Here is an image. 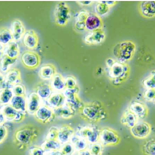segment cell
<instances>
[{
	"label": "cell",
	"mask_w": 155,
	"mask_h": 155,
	"mask_svg": "<svg viewBox=\"0 0 155 155\" xmlns=\"http://www.w3.org/2000/svg\"><path fill=\"white\" fill-rule=\"evenodd\" d=\"M120 141V137L115 130L108 127H104L101 129L99 143L104 147L117 145Z\"/></svg>",
	"instance_id": "obj_8"
},
{
	"label": "cell",
	"mask_w": 155,
	"mask_h": 155,
	"mask_svg": "<svg viewBox=\"0 0 155 155\" xmlns=\"http://www.w3.org/2000/svg\"><path fill=\"white\" fill-rule=\"evenodd\" d=\"M12 40L11 30L5 28L0 29V43L5 46L13 41Z\"/></svg>",
	"instance_id": "obj_34"
},
{
	"label": "cell",
	"mask_w": 155,
	"mask_h": 155,
	"mask_svg": "<svg viewBox=\"0 0 155 155\" xmlns=\"http://www.w3.org/2000/svg\"><path fill=\"white\" fill-rule=\"evenodd\" d=\"M20 54V49L17 42L12 41L5 45L4 50V54L11 59H17Z\"/></svg>",
	"instance_id": "obj_25"
},
{
	"label": "cell",
	"mask_w": 155,
	"mask_h": 155,
	"mask_svg": "<svg viewBox=\"0 0 155 155\" xmlns=\"http://www.w3.org/2000/svg\"><path fill=\"white\" fill-rule=\"evenodd\" d=\"M5 87L12 88L16 84H19L21 81V73L16 69L8 71L5 77Z\"/></svg>",
	"instance_id": "obj_21"
},
{
	"label": "cell",
	"mask_w": 155,
	"mask_h": 155,
	"mask_svg": "<svg viewBox=\"0 0 155 155\" xmlns=\"http://www.w3.org/2000/svg\"><path fill=\"white\" fill-rule=\"evenodd\" d=\"M110 8L106 3V1H98L95 8L96 14L100 16L105 15L109 12Z\"/></svg>",
	"instance_id": "obj_36"
},
{
	"label": "cell",
	"mask_w": 155,
	"mask_h": 155,
	"mask_svg": "<svg viewBox=\"0 0 155 155\" xmlns=\"http://www.w3.org/2000/svg\"><path fill=\"white\" fill-rule=\"evenodd\" d=\"M39 131L32 126H27L16 131L15 142L20 149L30 146L37 139Z\"/></svg>",
	"instance_id": "obj_2"
},
{
	"label": "cell",
	"mask_w": 155,
	"mask_h": 155,
	"mask_svg": "<svg viewBox=\"0 0 155 155\" xmlns=\"http://www.w3.org/2000/svg\"><path fill=\"white\" fill-rule=\"evenodd\" d=\"M1 59L0 68L1 71L3 72H7L10 66L15 64L17 60V59H11L5 54L3 55Z\"/></svg>",
	"instance_id": "obj_35"
},
{
	"label": "cell",
	"mask_w": 155,
	"mask_h": 155,
	"mask_svg": "<svg viewBox=\"0 0 155 155\" xmlns=\"http://www.w3.org/2000/svg\"><path fill=\"white\" fill-rule=\"evenodd\" d=\"M11 31L13 41H20L25 33V28L21 21L15 19L13 21L11 25Z\"/></svg>",
	"instance_id": "obj_18"
},
{
	"label": "cell",
	"mask_w": 155,
	"mask_h": 155,
	"mask_svg": "<svg viewBox=\"0 0 155 155\" xmlns=\"http://www.w3.org/2000/svg\"><path fill=\"white\" fill-rule=\"evenodd\" d=\"M127 67L118 62H115L111 68L108 69V76L114 85L121 84L125 79Z\"/></svg>",
	"instance_id": "obj_7"
},
{
	"label": "cell",
	"mask_w": 155,
	"mask_h": 155,
	"mask_svg": "<svg viewBox=\"0 0 155 155\" xmlns=\"http://www.w3.org/2000/svg\"><path fill=\"white\" fill-rule=\"evenodd\" d=\"M76 155H92L88 149L78 152Z\"/></svg>",
	"instance_id": "obj_51"
},
{
	"label": "cell",
	"mask_w": 155,
	"mask_h": 155,
	"mask_svg": "<svg viewBox=\"0 0 155 155\" xmlns=\"http://www.w3.org/2000/svg\"><path fill=\"white\" fill-rule=\"evenodd\" d=\"M93 1H78L77 2L82 5H89L93 4Z\"/></svg>",
	"instance_id": "obj_48"
},
{
	"label": "cell",
	"mask_w": 155,
	"mask_h": 155,
	"mask_svg": "<svg viewBox=\"0 0 155 155\" xmlns=\"http://www.w3.org/2000/svg\"><path fill=\"white\" fill-rule=\"evenodd\" d=\"M51 85L53 91L63 92L66 89L65 79L61 74L57 73L52 78Z\"/></svg>",
	"instance_id": "obj_23"
},
{
	"label": "cell",
	"mask_w": 155,
	"mask_h": 155,
	"mask_svg": "<svg viewBox=\"0 0 155 155\" xmlns=\"http://www.w3.org/2000/svg\"><path fill=\"white\" fill-rule=\"evenodd\" d=\"M5 79L3 75L0 72V86L3 87V88L5 87Z\"/></svg>",
	"instance_id": "obj_50"
},
{
	"label": "cell",
	"mask_w": 155,
	"mask_h": 155,
	"mask_svg": "<svg viewBox=\"0 0 155 155\" xmlns=\"http://www.w3.org/2000/svg\"><path fill=\"white\" fill-rule=\"evenodd\" d=\"M46 105L53 109L63 106L65 104V97L63 92H53L46 100Z\"/></svg>",
	"instance_id": "obj_17"
},
{
	"label": "cell",
	"mask_w": 155,
	"mask_h": 155,
	"mask_svg": "<svg viewBox=\"0 0 155 155\" xmlns=\"http://www.w3.org/2000/svg\"><path fill=\"white\" fill-rule=\"evenodd\" d=\"M89 13L86 10L78 12L75 15V28L79 31L86 30L85 22Z\"/></svg>",
	"instance_id": "obj_27"
},
{
	"label": "cell",
	"mask_w": 155,
	"mask_h": 155,
	"mask_svg": "<svg viewBox=\"0 0 155 155\" xmlns=\"http://www.w3.org/2000/svg\"><path fill=\"white\" fill-rule=\"evenodd\" d=\"M86 30L90 31L102 30L103 21L101 16L97 14H89L85 22Z\"/></svg>",
	"instance_id": "obj_16"
},
{
	"label": "cell",
	"mask_w": 155,
	"mask_h": 155,
	"mask_svg": "<svg viewBox=\"0 0 155 155\" xmlns=\"http://www.w3.org/2000/svg\"><path fill=\"white\" fill-rule=\"evenodd\" d=\"M105 39V34L102 29L90 31L84 36L83 41L87 45H96L102 43Z\"/></svg>",
	"instance_id": "obj_12"
},
{
	"label": "cell",
	"mask_w": 155,
	"mask_h": 155,
	"mask_svg": "<svg viewBox=\"0 0 155 155\" xmlns=\"http://www.w3.org/2000/svg\"><path fill=\"white\" fill-rule=\"evenodd\" d=\"M34 116L38 122L43 124L51 123L56 117L53 109L46 104H42Z\"/></svg>",
	"instance_id": "obj_9"
},
{
	"label": "cell",
	"mask_w": 155,
	"mask_h": 155,
	"mask_svg": "<svg viewBox=\"0 0 155 155\" xmlns=\"http://www.w3.org/2000/svg\"><path fill=\"white\" fill-rule=\"evenodd\" d=\"M62 145L57 140H46L43 143L41 147L45 153L60 150Z\"/></svg>",
	"instance_id": "obj_31"
},
{
	"label": "cell",
	"mask_w": 155,
	"mask_h": 155,
	"mask_svg": "<svg viewBox=\"0 0 155 155\" xmlns=\"http://www.w3.org/2000/svg\"><path fill=\"white\" fill-rule=\"evenodd\" d=\"M9 104L24 114L27 112V99L23 96L14 95Z\"/></svg>",
	"instance_id": "obj_20"
},
{
	"label": "cell",
	"mask_w": 155,
	"mask_h": 155,
	"mask_svg": "<svg viewBox=\"0 0 155 155\" xmlns=\"http://www.w3.org/2000/svg\"><path fill=\"white\" fill-rule=\"evenodd\" d=\"M7 135V129L3 125H0V144L2 143L6 138Z\"/></svg>",
	"instance_id": "obj_46"
},
{
	"label": "cell",
	"mask_w": 155,
	"mask_h": 155,
	"mask_svg": "<svg viewBox=\"0 0 155 155\" xmlns=\"http://www.w3.org/2000/svg\"><path fill=\"white\" fill-rule=\"evenodd\" d=\"M75 134V130L71 126L64 125L59 128L57 140L62 145L64 144L71 142L72 137Z\"/></svg>",
	"instance_id": "obj_13"
},
{
	"label": "cell",
	"mask_w": 155,
	"mask_h": 155,
	"mask_svg": "<svg viewBox=\"0 0 155 155\" xmlns=\"http://www.w3.org/2000/svg\"><path fill=\"white\" fill-rule=\"evenodd\" d=\"M35 93L42 100H47L53 93V90L51 84L46 83H41L37 85Z\"/></svg>",
	"instance_id": "obj_24"
},
{
	"label": "cell",
	"mask_w": 155,
	"mask_h": 155,
	"mask_svg": "<svg viewBox=\"0 0 155 155\" xmlns=\"http://www.w3.org/2000/svg\"><path fill=\"white\" fill-rule=\"evenodd\" d=\"M116 2L115 1H106V3L110 7L116 4Z\"/></svg>",
	"instance_id": "obj_53"
},
{
	"label": "cell",
	"mask_w": 155,
	"mask_h": 155,
	"mask_svg": "<svg viewBox=\"0 0 155 155\" xmlns=\"http://www.w3.org/2000/svg\"><path fill=\"white\" fill-rule=\"evenodd\" d=\"M56 67L53 64H47L42 65L39 70V75L41 79L45 80H51L57 74Z\"/></svg>",
	"instance_id": "obj_22"
},
{
	"label": "cell",
	"mask_w": 155,
	"mask_h": 155,
	"mask_svg": "<svg viewBox=\"0 0 155 155\" xmlns=\"http://www.w3.org/2000/svg\"><path fill=\"white\" fill-rule=\"evenodd\" d=\"M129 110L137 117L144 118L147 114V110L144 105L138 102H133L130 104Z\"/></svg>",
	"instance_id": "obj_29"
},
{
	"label": "cell",
	"mask_w": 155,
	"mask_h": 155,
	"mask_svg": "<svg viewBox=\"0 0 155 155\" xmlns=\"http://www.w3.org/2000/svg\"><path fill=\"white\" fill-rule=\"evenodd\" d=\"M45 152L41 147L34 146L29 149L28 155H45Z\"/></svg>",
	"instance_id": "obj_43"
},
{
	"label": "cell",
	"mask_w": 155,
	"mask_h": 155,
	"mask_svg": "<svg viewBox=\"0 0 155 155\" xmlns=\"http://www.w3.org/2000/svg\"><path fill=\"white\" fill-rule=\"evenodd\" d=\"M87 149L92 155H102L104 147L100 143L91 144L88 145Z\"/></svg>",
	"instance_id": "obj_37"
},
{
	"label": "cell",
	"mask_w": 155,
	"mask_h": 155,
	"mask_svg": "<svg viewBox=\"0 0 155 155\" xmlns=\"http://www.w3.org/2000/svg\"><path fill=\"white\" fill-rule=\"evenodd\" d=\"M21 61L24 65L31 69H36L41 63V57L35 52L26 51L22 55Z\"/></svg>",
	"instance_id": "obj_11"
},
{
	"label": "cell",
	"mask_w": 155,
	"mask_h": 155,
	"mask_svg": "<svg viewBox=\"0 0 155 155\" xmlns=\"http://www.w3.org/2000/svg\"><path fill=\"white\" fill-rule=\"evenodd\" d=\"M60 150L64 155H74L76 152L73 144L71 142L62 145Z\"/></svg>",
	"instance_id": "obj_38"
},
{
	"label": "cell",
	"mask_w": 155,
	"mask_h": 155,
	"mask_svg": "<svg viewBox=\"0 0 155 155\" xmlns=\"http://www.w3.org/2000/svg\"><path fill=\"white\" fill-rule=\"evenodd\" d=\"M14 94L12 88L4 87L0 90V104L5 105L9 104Z\"/></svg>",
	"instance_id": "obj_32"
},
{
	"label": "cell",
	"mask_w": 155,
	"mask_h": 155,
	"mask_svg": "<svg viewBox=\"0 0 155 155\" xmlns=\"http://www.w3.org/2000/svg\"><path fill=\"white\" fill-rule=\"evenodd\" d=\"M45 155H64L61 152V150H56V151H51V152L45 153Z\"/></svg>",
	"instance_id": "obj_49"
},
{
	"label": "cell",
	"mask_w": 155,
	"mask_h": 155,
	"mask_svg": "<svg viewBox=\"0 0 155 155\" xmlns=\"http://www.w3.org/2000/svg\"><path fill=\"white\" fill-rule=\"evenodd\" d=\"M137 117L129 109L126 110L122 115L121 123L124 125L132 128L137 122Z\"/></svg>",
	"instance_id": "obj_28"
},
{
	"label": "cell",
	"mask_w": 155,
	"mask_h": 155,
	"mask_svg": "<svg viewBox=\"0 0 155 155\" xmlns=\"http://www.w3.org/2000/svg\"><path fill=\"white\" fill-rule=\"evenodd\" d=\"M42 105V100L35 92L30 94L27 99V112L29 114L34 115Z\"/></svg>",
	"instance_id": "obj_15"
},
{
	"label": "cell",
	"mask_w": 155,
	"mask_h": 155,
	"mask_svg": "<svg viewBox=\"0 0 155 155\" xmlns=\"http://www.w3.org/2000/svg\"><path fill=\"white\" fill-rule=\"evenodd\" d=\"M144 98L148 101H155V88L147 89L145 93Z\"/></svg>",
	"instance_id": "obj_45"
},
{
	"label": "cell",
	"mask_w": 155,
	"mask_h": 155,
	"mask_svg": "<svg viewBox=\"0 0 155 155\" xmlns=\"http://www.w3.org/2000/svg\"><path fill=\"white\" fill-rule=\"evenodd\" d=\"M12 91L14 95L23 96L25 94V88L23 85L21 84H17L13 86L12 87Z\"/></svg>",
	"instance_id": "obj_40"
},
{
	"label": "cell",
	"mask_w": 155,
	"mask_h": 155,
	"mask_svg": "<svg viewBox=\"0 0 155 155\" xmlns=\"http://www.w3.org/2000/svg\"><path fill=\"white\" fill-rule=\"evenodd\" d=\"M144 85L148 89L155 88V71L151 72L144 81Z\"/></svg>",
	"instance_id": "obj_39"
},
{
	"label": "cell",
	"mask_w": 155,
	"mask_h": 155,
	"mask_svg": "<svg viewBox=\"0 0 155 155\" xmlns=\"http://www.w3.org/2000/svg\"><path fill=\"white\" fill-rule=\"evenodd\" d=\"M24 44L27 48L34 49L39 43V38L36 33L33 30H29L25 32L23 40Z\"/></svg>",
	"instance_id": "obj_19"
},
{
	"label": "cell",
	"mask_w": 155,
	"mask_h": 155,
	"mask_svg": "<svg viewBox=\"0 0 155 155\" xmlns=\"http://www.w3.org/2000/svg\"><path fill=\"white\" fill-rule=\"evenodd\" d=\"M59 128L52 127L49 129L46 136V140H57Z\"/></svg>",
	"instance_id": "obj_42"
},
{
	"label": "cell",
	"mask_w": 155,
	"mask_h": 155,
	"mask_svg": "<svg viewBox=\"0 0 155 155\" xmlns=\"http://www.w3.org/2000/svg\"><path fill=\"white\" fill-rule=\"evenodd\" d=\"M71 142L73 144L76 152H77L87 149L89 145V144L85 139L76 134L72 137Z\"/></svg>",
	"instance_id": "obj_30"
},
{
	"label": "cell",
	"mask_w": 155,
	"mask_h": 155,
	"mask_svg": "<svg viewBox=\"0 0 155 155\" xmlns=\"http://www.w3.org/2000/svg\"><path fill=\"white\" fill-rule=\"evenodd\" d=\"M5 121L6 120H5L4 116L2 114V112L0 111V125H2Z\"/></svg>",
	"instance_id": "obj_52"
},
{
	"label": "cell",
	"mask_w": 155,
	"mask_h": 155,
	"mask_svg": "<svg viewBox=\"0 0 155 155\" xmlns=\"http://www.w3.org/2000/svg\"><path fill=\"white\" fill-rule=\"evenodd\" d=\"M79 87L74 89H65L63 92L65 97V104L75 113L80 112L84 103L78 95Z\"/></svg>",
	"instance_id": "obj_4"
},
{
	"label": "cell",
	"mask_w": 155,
	"mask_h": 155,
	"mask_svg": "<svg viewBox=\"0 0 155 155\" xmlns=\"http://www.w3.org/2000/svg\"><path fill=\"white\" fill-rule=\"evenodd\" d=\"M66 89H74L78 87L77 79L74 76H69L65 78Z\"/></svg>",
	"instance_id": "obj_41"
},
{
	"label": "cell",
	"mask_w": 155,
	"mask_h": 155,
	"mask_svg": "<svg viewBox=\"0 0 155 155\" xmlns=\"http://www.w3.org/2000/svg\"><path fill=\"white\" fill-rule=\"evenodd\" d=\"M141 10L145 16H153L155 14V2L152 1L144 2L141 5Z\"/></svg>",
	"instance_id": "obj_33"
},
{
	"label": "cell",
	"mask_w": 155,
	"mask_h": 155,
	"mask_svg": "<svg viewBox=\"0 0 155 155\" xmlns=\"http://www.w3.org/2000/svg\"><path fill=\"white\" fill-rule=\"evenodd\" d=\"M131 134L135 137L139 138L147 137L151 132V127L145 122H138L131 128Z\"/></svg>",
	"instance_id": "obj_14"
},
{
	"label": "cell",
	"mask_w": 155,
	"mask_h": 155,
	"mask_svg": "<svg viewBox=\"0 0 155 155\" xmlns=\"http://www.w3.org/2000/svg\"><path fill=\"white\" fill-rule=\"evenodd\" d=\"M100 131L95 124L79 126L77 128L76 134L84 138L89 144L98 143Z\"/></svg>",
	"instance_id": "obj_3"
},
{
	"label": "cell",
	"mask_w": 155,
	"mask_h": 155,
	"mask_svg": "<svg viewBox=\"0 0 155 155\" xmlns=\"http://www.w3.org/2000/svg\"><path fill=\"white\" fill-rule=\"evenodd\" d=\"M4 45L0 43V58L2 57L4 55Z\"/></svg>",
	"instance_id": "obj_54"
},
{
	"label": "cell",
	"mask_w": 155,
	"mask_h": 155,
	"mask_svg": "<svg viewBox=\"0 0 155 155\" xmlns=\"http://www.w3.org/2000/svg\"><path fill=\"white\" fill-rule=\"evenodd\" d=\"M55 117L64 119H69L74 116L76 113L68 105H64L53 109Z\"/></svg>",
	"instance_id": "obj_26"
},
{
	"label": "cell",
	"mask_w": 155,
	"mask_h": 155,
	"mask_svg": "<svg viewBox=\"0 0 155 155\" xmlns=\"http://www.w3.org/2000/svg\"><path fill=\"white\" fill-rule=\"evenodd\" d=\"M81 118L89 124H95L106 120L108 112L102 102L94 101L84 104L80 110Z\"/></svg>",
	"instance_id": "obj_1"
},
{
	"label": "cell",
	"mask_w": 155,
	"mask_h": 155,
	"mask_svg": "<svg viewBox=\"0 0 155 155\" xmlns=\"http://www.w3.org/2000/svg\"><path fill=\"white\" fill-rule=\"evenodd\" d=\"M114 60L112 58H108L106 60V65L107 69L111 68L115 63Z\"/></svg>",
	"instance_id": "obj_47"
},
{
	"label": "cell",
	"mask_w": 155,
	"mask_h": 155,
	"mask_svg": "<svg viewBox=\"0 0 155 155\" xmlns=\"http://www.w3.org/2000/svg\"><path fill=\"white\" fill-rule=\"evenodd\" d=\"M146 153L148 155H155V143L152 142H148L144 147Z\"/></svg>",
	"instance_id": "obj_44"
},
{
	"label": "cell",
	"mask_w": 155,
	"mask_h": 155,
	"mask_svg": "<svg viewBox=\"0 0 155 155\" xmlns=\"http://www.w3.org/2000/svg\"><path fill=\"white\" fill-rule=\"evenodd\" d=\"M0 111L4 116L5 120L8 122H20L25 115L18 112L10 104L3 105Z\"/></svg>",
	"instance_id": "obj_10"
},
{
	"label": "cell",
	"mask_w": 155,
	"mask_h": 155,
	"mask_svg": "<svg viewBox=\"0 0 155 155\" xmlns=\"http://www.w3.org/2000/svg\"><path fill=\"white\" fill-rule=\"evenodd\" d=\"M55 23L60 26L67 25L71 17V9L67 3L60 2L57 4L54 10Z\"/></svg>",
	"instance_id": "obj_5"
},
{
	"label": "cell",
	"mask_w": 155,
	"mask_h": 155,
	"mask_svg": "<svg viewBox=\"0 0 155 155\" xmlns=\"http://www.w3.org/2000/svg\"><path fill=\"white\" fill-rule=\"evenodd\" d=\"M134 46L130 42L117 44L114 49V54L119 62L123 63L129 60L134 51Z\"/></svg>",
	"instance_id": "obj_6"
}]
</instances>
